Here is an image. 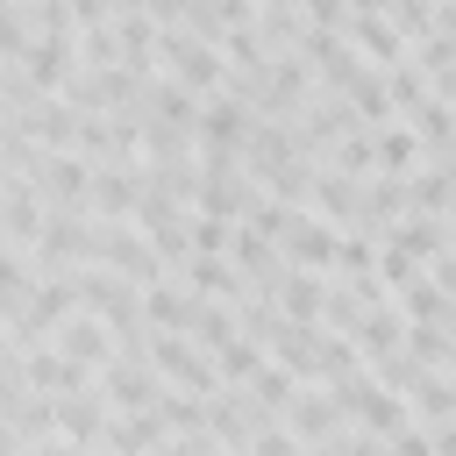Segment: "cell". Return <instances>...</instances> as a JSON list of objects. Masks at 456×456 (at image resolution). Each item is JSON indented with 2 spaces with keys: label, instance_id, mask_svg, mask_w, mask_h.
<instances>
[{
  "label": "cell",
  "instance_id": "cell-11",
  "mask_svg": "<svg viewBox=\"0 0 456 456\" xmlns=\"http://www.w3.org/2000/svg\"><path fill=\"white\" fill-rule=\"evenodd\" d=\"M306 207H314L328 228H342V235H349V228H363V185H356V178H342V171H328V164H321V178H314V200H306Z\"/></svg>",
  "mask_w": 456,
  "mask_h": 456
},
{
  "label": "cell",
  "instance_id": "cell-23",
  "mask_svg": "<svg viewBox=\"0 0 456 456\" xmlns=\"http://www.w3.org/2000/svg\"><path fill=\"white\" fill-rule=\"evenodd\" d=\"M228 249H235V228L214 214H192V256H228Z\"/></svg>",
  "mask_w": 456,
  "mask_h": 456
},
{
  "label": "cell",
  "instance_id": "cell-21",
  "mask_svg": "<svg viewBox=\"0 0 456 456\" xmlns=\"http://www.w3.org/2000/svg\"><path fill=\"white\" fill-rule=\"evenodd\" d=\"M242 392H249V399H256V406H271V413H278V420H285V406H292V399H299V378H292V370H285V363H264V370H256V378H249V385H242Z\"/></svg>",
  "mask_w": 456,
  "mask_h": 456
},
{
  "label": "cell",
  "instance_id": "cell-13",
  "mask_svg": "<svg viewBox=\"0 0 456 456\" xmlns=\"http://www.w3.org/2000/svg\"><path fill=\"white\" fill-rule=\"evenodd\" d=\"M328 292H335V278L285 271V285H278L271 299H278V314H285V321H299V328H321V314H328Z\"/></svg>",
  "mask_w": 456,
  "mask_h": 456
},
{
  "label": "cell",
  "instance_id": "cell-28",
  "mask_svg": "<svg viewBox=\"0 0 456 456\" xmlns=\"http://www.w3.org/2000/svg\"><path fill=\"white\" fill-rule=\"evenodd\" d=\"M214 456H242V449H214Z\"/></svg>",
  "mask_w": 456,
  "mask_h": 456
},
{
  "label": "cell",
  "instance_id": "cell-9",
  "mask_svg": "<svg viewBox=\"0 0 456 456\" xmlns=\"http://www.w3.org/2000/svg\"><path fill=\"white\" fill-rule=\"evenodd\" d=\"M200 314H207V299H192V292L178 285V271H171L164 285H150V292H142V321H150L157 335H192V328H200Z\"/></svg>",
  "mask_w": 456,
  "mask_h": 456
},
{
  "label": "cell",
  "instance_id": "cell-4",
  "mask_svg": "<svg viewBox=\"0 0 456 456\" xmlns=\"http://www.w3.org/2000/svg\"><path fill=\"white\" fill-rule=\"evenodd\" d=\"M285 264L292 271H314V278H335V264H342V228H328L314 207H292L285 214Z\"/></svg>",
  "mask_w": 456,
  "mask_h": 456
},
{
  "label": "cell",
  "instance_id": "cell-16",
  "mask_svg": "<svg viewBox=\"0 0 456 456\" xmlns=\"http://www.w3.org/2000/svg\"><path fill=\"white\" fill-rule=\"evenodd\" d=\"M413 171H428V150H420V135H413L406 121L378 128V178H413Z\"/></svg>",
  "mask_w": 456,
  "mask_h": 456
},
{
  "label": "cell",
  "instance_id": "cell-22",
  "mask_svg": "<svg viewBox=\"0 0 456 456\" xmlns=\"http://www.w3.org/2000/svg\"><path fill=\"white\" fill-rule=\"evenodd\" d=\"M321 328H328V335H349V342H356V328H363V306H356V292H349L342 278H335V292H328V314H321Z\"/></svg>",
  "mask_w": 456,
  "mask_h": 456
},
{
  "label": "cell",
  "instance_id": "cell-5",
  "mask_svg": "<svg viewBox=\"0 0 456 456\" xmlns=\"http://www.w3.org/2000/svg\"><path fill=\"white\" fill-rule=\"evenodd\" d=\"M164 392H171V385H164L142 356H114V363L100 370V399H107L114 413H157Z\"/></svg>",
  "mask_w": 456,
  "mask_h": 456
},
{
  "label": "cell",
  "instance_id": "cell-24",
  "mask_svg": "<svg viewBox=\"0 0 456 456\" xmlns=\"http://www.w3.org/2000/svg\"><path fill=\"white\" fill-rule=\"evenodd\" d=\"M392 456H435V428H420V420H406L392 442H385Z\"/></svg>",
  "mask_w": 456,
  "mask_h": 456
},
{
  "label": "cell",
  "instance_id": "cell-1",
  "mask_svg": "<svg viewBox=\"0 0 456 456\" xmlns=\"http://www.w3.org/2000/svg\"><path fill=\"white\" fill-rule=\"evenodd\" d=\"M142 363L171 385V392H192V399H221L228 392V378H221V363L192 342V335H157L150 328V342H142Z\"/></svg>",
  "mask_w": 456,
  "mask_h": 456
},
{
  "label": "cell",
  "instance_id": "cell-25",
  "mask_svg": "<svg viewBox=\"0 0 456 456\" xmlns=\"http://www.w3.org/2000/svg\"><path fill=\"white\" fill-rule=\"evenodd\" d=\"M435 456H456V420H449V428H435Z\"/></svg>",
  "mask_w": 456,
  "mask_h": 456
},
{
  "label": "cell",
  "instance_id": "cell-20",
  "mask_svg": "<svg viewBox=\"0 0 456 456\" xmlns=\"http://www.w3.org/2000/svg\"><path fill=\"white\" fill-rule=\"evenodd\" d=\"M406 356L420 363V370H456V335L449 328H406Z\"/></svg>",
  "mask_w": 456,
  "mask_h": 456
},
{
  "label": "cell",
  "instance_id": "cell-8",
  "mask_svg": "<svg viewBox=\"0 0 456 456\" xmlns=\"http://www.w3.org/2000/svg\"><path fill=\"white\" fill-rule=\"evenodd\" d=\"M285 428H292L306 449H321V442H335L349 420H342V406H335V392H328V385H299V399L285 406Z\"/></svg>",
  "mask_w": 456,
  "mask_h": 456
},
{
  "label": "cell",
  "instance_id": "cell-26",
  "mask_svg": "<svg viewBox=\"0 0 456 456\" xmlns=\"http://www.w3.org/2000/svg\"><path fill=\"white\" fill-rule=\"evenodd\" d=\"M342 435H349V428H342ZM342 435H335V442H321V449H306V456H349V442H342Z\"/></svg>",
  "mask_w": 456,
  "mask_h": 456
},
{
  "label": "cell",
  "instance_id": "cell-27",
  "mask_svg": "<svg viewBox=\"0 0 456 456\" xmlns=\"http://www.w3.org/2000/svg\"><path fill=\"white\" fill-rule=\"evenodd\" d=\"M435 93H442V100H449V107H456V71H449V78H442V86H435Z\"/></svg>",
  "mask_w": 456,
  "mask_h": 456
},
{
  "label": "cell",
  "instance_id": "cell-14",
  "mask_svg": "<svg viewBox=\"0 0 456 456\" xmlns=\"http://www.w3.org/2000/svg\"><path fill=\"white\" fill-rule=\"evenodd\" d=\"M142 107H150L142 121H164V128H178V135H200V114H207V100H200V93H185L178 78H157Z\"/></svg>",
  "mask_w": 456,
  "mask_h": 456
},
{
  "label": "cell",
  "instance_id": "cell-15",
  "mask_svg": "<svg viewBox=\"0 0 456 456\" xmlns=\"http://www.w3.org/2000/svg\"><path fill=\"white\" fill-rule=\"evenodd\" d=\"M164 442H171L164 413H114V428H107V456H157Z\"/></svg>",
  "mask_w": 456,
  "mask_h": 456
},
{
  "label": "cell",
  "instance_id": "cell-6",
  "mask_svg": "<svg viewBox=\"0 0 456 456\" xmlns=\"http://www.w3.org/2000/svg\"><path fill=\"white\" fill-rule=\"evenodd\" d=\"M249 135H256V107L235 100V93H214L207 114H200V150H207V157H242Z\"/></svg>",
  "mask_w": 456,
  "mask_h": 456
},
{
  "label": "cell",
  "instance_id": "cell-12",
  "mask_svg": "<svg viewBox=\"0 0 456 456\" xmlns=\"http://www.w3.org/2000/svg\"><path fill=\"white\" fill-rule=\"evenodd\" d=\"M385 249H399V256H413V264H428V271H435V264L456 249V228H449V221H435V214H406V221L392 228V242H385Z\"/></svg>",
  "mask_w": 456,
  "mask_h": 456
},
{
  "label": "cell",
  "instance_id": "cell-3",
  "mask_svg": "<svg viewBox=\"0 0 456 456\" xmlns=\"http://www.w3.org/2000/svg\"><path fill=\"white\" fill-rule=\"evenodd\" d=\"M157 64H164V78H178V86H185V93H200V100L228 93V57H221V43H200V36L171 28V36H164V50H157Z\"/></svg>",
  "mask_w": 456,
  "mask_h": 456
},
{
  "label": "cell",
  "instance_id": "cell-7",
  "mask_svg": "<svg viewBox=\"0 0 456 456\" xmlns=\"http://www.w3.org/2000/svg\"><path fill=\"white\" fill-rule=\"evenodd\" d=\"M178 285L192 299H207V306H242V292H249V278L235 271V256H185L178 264Z\"/></svg>",
  "mask_w": 456,
  "mask_h": 456
},
{
  "label": "cell",
  "instance_id": "cell-19",
  "mask_svg": "<svg viewBox=\"0 0 456 456\" xmlns=\"http://www.w3.org/2000/svg\"><path fill=\"white\" fill-rule=\"evenodd\" d=\"M378 264H385V242L363 235V228H349V235H342V264H335V278L356 285V278H378Z\"/></svg>",
  "mask_w": 456,
  "mask_h": 456
},
{
  "label": "cell",
  "instance_id": "cell-10",
  "mask_svg": "<svg viewBox=\"0 0 456 456\" xmlns=\"http://www.w3.org/2000/svg\"><path fill=\"white\" fill-rule=\"evenodd\" d=\"M50 349H64V356H71V363H86V370H107V363L121 356V335H114L107 321L78 314V321H64V328L50 335Z\"/></svg>",
  "mask_w": 456,
  "mask_h": 456
},
{
  "label": "cell",
  "instance_id": "cell-17",
  "mask_svg": "<svg viewBox=\"0 0 456 456\" xmlns=\"http://www.w3.org/2000/svg\"><path fill=\"white\" fill-rule=\"evenodd\" d=\"M406 207H413V214H435V221H456V185H449V171H442V164L413 171V178H406Z\"/></svg>",
  "mask_w": 456,
  "mask_h": 456
},
{
  "label": "cell",
  "instance_id": "cell-18",
  "mask_svg": "<svg viewBox=\"0 0 456 456\" xmlns=\"http://www.w3.org/2000/svg\"><path fill=\"white\" fill-rule=\"evenodd\" d=\"M406 406H413V420H420V428H449V420H456V378H442V370H435V378H420V392H413Z\"/></svg>",
  "mask_w": 456,
  "mask_h": 456
},
{
  "label": "cell",
  "instance_id": "cell-2",
  "mask_svg": "<svg viewBox=\"0 0 456 456\" xmlns=\"http://www.w3.org/2000/svg\"><path fill=\"white\" fill-rule=\"evenodd\" d=\"M328 392H335V406H342V420H349L356 435L392 442V435L413 420V406H406L392 385H378V370H356V378H342V385H328Z\"/></svg>",
  "mask_w": 456,
  "mask_h": 456
}]
</instances>
